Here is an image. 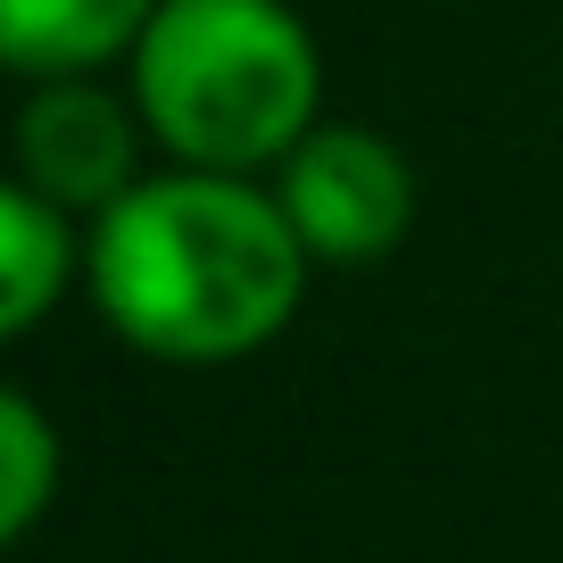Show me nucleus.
<instances>
[{
    "mask_svg": "<svg viewBox=\"0 0 563 563\" xmlns=\"http://www.w3.org/2000/svg\"><path fill=\"white\" fill-rule=\"evenodd\" d=\"M18 183H34L58 208H117L141 183V108L108 100L84 75H51L34 84L18 117Z\"/></svg>",
    "mask_w": 563,
    "mask_h": 563,
    "instance_id": "4",
    "label": "nucleus"
},
{
    "mask_svg": "<svg viewBox=\"0 0 563 563\" xmlns=\"http://www.w3.org/2000/svg\"><path fill=\"white\" fill-rule=\"evenodd\" d=\"M274 199L316 265H373L415 224V175L373 124H316L274 166Z\"/></svg>",
    "mask_w": 563,
    "mask_h": 563,
    "instance_id": "3",
    "label": "nucleus"
},
{
    "mask_svg": "<svg viewBox=\"0 0 563 563\" xmlns=\"http://www.w3.org/2000/svg\"><path fill=\"white\" fill-rule=\"evenodd\" d=\"M307 241L282 199L249 175L183 166L141 175L117 208L91 216L84 282L108 332L166 365H232L299 316Z\"/></svg>",
    "mask_w": 563,
    "mask_h": 563,
    "instance_id": "1",
    "label": "nucleus"
},
{
    "mask_svg": "<svg viewBox=\"0 0 563 563\" xmlns=\"http://www.w3.org/2000/svg\"><path fill=\"white\" fill-rule=\"evenodd\" d=\"M133 108L183 166H282L323 124L316 34L290 0H158L133 42Z\"/></svg>",
    "mask_w": 563,
    "mask_h": 563,
    "instance_id": "2",
    "label": "nucleus"
},
{
    "mask_svg": "<svg viewBox=\"0 0 563 563\" xmlns=\"http://www.w3.org/2000/svg\"><path fill=\"white\" fill-rule=\"evenodd\" d=\"M58 489V440L25 389L0 398V539H25Z\"/></svg>",
    "mask_w": 563,
    "mask_h": 563,
    "instance_id": "7",
    "label": "nucleus"
},
{
    "mask_svg": "<svg viewBox=\"0 0 563 563\" xmlns=\"http://www.w3.org/2000/svg\"><path fill=\"white\" fill-rule=\"evenodd\" d=\"M158 0H0V58L34 84L91 75L108 58H133Z\"/></svg>",
    "mask_w": 563,
    "mask_h": 563,
    "instance_id": "5",
    "label": "nucleus"
},
{
    "mask_svg": "<svg viewBox=\"0 0 563 563\" xmlns=\"http://www.w3.org/2000/svg\"><path fill=\"white\" fill-rule=\"evenodd\" d=\"M75 224L58 199H42L34 183H9L0 191V332L25 340L42 316L58 307V290H67L75 274Z\"/></svg>",
    "mask_w": 563,
    "mask_h": 563,
    "instance_id": "6",
    "label": "nucleus"
}]
</instances>
